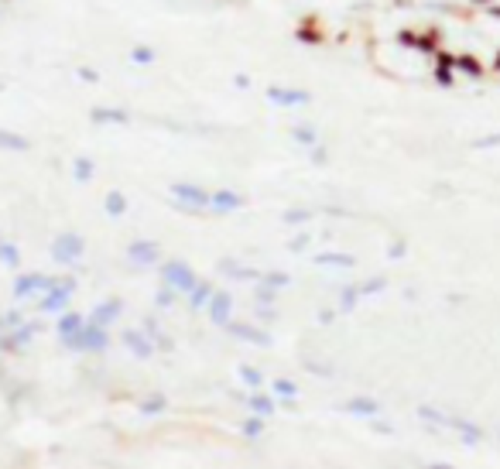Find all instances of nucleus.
Instances as JSON below:
<instances>
[{"instance_id": "nucleus-1", "label": "nucleus", "mask_w": 500, "mask_h": 469, "mask_svg": "<svg viewBox=\"0 0 500 469\" xmlns=\"http://www.w3.org/2000/svg\"><path fill=\"white\" fill-rule=\"evenodd\" d=\"M66 350H76V353H103L110 346V336H106V326H97L86 319V326L76 332V336H66L62 339Z\"/></svg>"}, {"instance_id": "nucleus-2", "label": "nucleus", "mask_w": 500, "mask_h": 469, "mask_svg": "<svg viewBox=\"0 0 500 469\" xmlns=\"http://www.w3.org/2000/svg\"><path fill=\"white\" fill-rule=\"evenodd\" d=\"M172 202H175V209L196 216L199 209L209 206V192L199 188V186H189V182H175V186H172Z\"/></svg>"}, {"instance_id": "nucleus-3", "label": "nucleus", "mask_w": 500, "mask_h": 469, "mask_svg": "<svg viewBox=\"0 0 500 469\" xmlns=\"http://www.w3.org/2000/svg\"><path fill=\"white\" fill-rule=\"evenodd\" d=\"M161 284H172L179 295H189L199 278H196V271L189 268V264H182V261H168V264H161Z\"/></svg>"}, {"instance_id": "nucleus-4", "label": "nucleus", "mask_w": 500, "mask_h": 469, "mask_svg": "<svg viewBox=\"0 0 500 469\" xmlns=\"http://www.w3.org/2000/svg\"><path fill=\"white\" fill-rule=\"evenodd\" d=\"M72 295H76V278H59V284H55L52 291H45V298H41V312L62 315V312L69 308Z\"/></svg>"}, {"instance_id": "nucleus-5", "label": "nucleus", "mask_w": 500, "mask_h": 469, "mask_svg": "<svg viewBox=\"0 0 500 469\" xmlns=\"http://www.w3.org/2000/svg\"><path fill=\"white\" fill-rule=\"evenodd\" d=\"M59 284L55 275H21L14 281V298H34V295H45Z\"/></svg>"}, {"instance_id": "nucleus-6", "label": "nucleus", "mask_w": 500, "mask_h": 469, "mask_svg": "<svg viewBox=\"0 0 500 469\" xmlns=\"http://www.w3.org/2000/svg\"><path fill=\"white\" fill-rule=\"evenodd\" d=\"M79 257H83V237L62 233V237L52 243V261H55V264H76Z\"/></svg>"}, {"instance_id": "nucleus-7", "label": "nucleus", "mask_w": 500, "mask_h": 469, "mask_svg": "<svg viewBox=\"0 0 500 469\" xmlns=\"http://www.w3.org/2000/svg\"><path fill=\"white\" fill-rule=\"evenodd\" d=\"M38 322H21L17 329H7V336H0V350L3 353H14V350H21V346H28L34 336H38Z\"/></svg>"}, {"instance_id": "nucleus-8", "label": "nucleus", "mask_w": 500, "mask_h": 469, "mask_svg": "<svg viewBox=\"0 0 500 469\" xmlns=\"http://www.w3.org/2000/svg\"><path fill=\"white\" fill-rule=\"evenodd\" d=\"M209 209H212L216 216L237 212V209H243V195H240V192H233V188H216V192L209 195Z\"/></svg>"}, {"instance_id": "nucleus-9", "label": "nucleus", "mask_w": 500, "mask_h": 469, "mask_svg": "<svg viewBox=\"0 0 500 469\" xmlns=\"http://www.w3.org/2000/svg\"><path fill=\"white\" fill-rule=\"evenodd\" d=\"M127 257H130L134 264H158V261H161V250H158L154 240H137V243L127 247Z\"/></svg>"}, {"instance_id": "nucleus-10", "label": "nucleus", "mask_w": 500, "mask_h": 469, "mask_svg": "<svg viewBox=\"0 0 500 469\" xmlns=\"http://www.w3.org/2000/svg\"><path fill=\"white\" fill-rule=\"evenodd\" d=\"M268 99L278 103V106H305L312 96L305 93V90H281V86H271V90H268Z\"/></svg>"}, {"instance_id": "nucleus-11", "label": "nucleus", "mask_w": 500, "mask_h": 469, "mask_svg": "<svg viewBox=\"0 0 500 469\" xmlns=\"http://www.w3.org/2000/svg\"><path fill=\"white\" fill-rule=\"evenodd\" d=\"M230 312H233V298L230 295H212L209 298V315H212V322L216 326H230Z\"/></svg>"}, {"instance_id": "nucleus-12", "label": "nucleus", "mask_w": 500, "mask_h": 469, "mask_svg": "<svg viewBox=\"0 0 500 469\" xmlns=\"http://www.w3.org/2000/svg\"><path fill=\"white\" fill-rule=\"evenodd\" d=\"M123 346H127L134 357H141V360H148V357L154 353V343H151V339H144V332H134V329H127V332H123Z\"/></svg>"}, {"instance_id": "nucleus-13", "label": "nucleus", "mask_w": 500, "mask_h": 469, "mask_svg": "<svg viewBox=\"0 0 500 469\" xmlns=\"http://www.w3.org/2000/svg\"><path fill=\"white\" fill-rule=\"evenodd\" d=\"M456 72H463V76H470V79H483V62L473 55V52H459L456 55Z\"/></svg>"}, {"instance_id": "nucleus-14", "label": "nucleus", "mask_w": 500, "mask_h": 469, "mask_svg": "<svg viewBox=\"0 0 500 469\" xmlns=\"http://www.w3.org/2000/svg\"><path fill=\"white\" fill-rule=\"evenodd\" d=\"M237 339H243V343H254V346H271V336L264 332V329H254V326H226Z\"/></svg>"}, {"instance_id": "nucleus-15", "label": "nucleus", "mask_w": 500, "mask_h": 469, "mask_svg": "<svg viewBox=\"0 0 500 469\" xmlns=\"http://www.w3.org/2000/svg\"><path fill=\"white\" fill-rule=\"evenodd\" d=\"M343 408H346L350 415H360V418H374V415H381V404H377L374 397H350Z\"/></svg>"}, {"instance_id": "nucleus-16", "label": "nucleus", "mask_w": 500, "mask_h": 469, "mask_svg": "<svg viewBox=\"0 0 500 469\" xmlns=\"http://www.w3.org/2000/svg\"><path fill=\"white\" fill-rule=\"evenodd\" d=\"M83 326H86V319H83L79 312H62V319H59L55 332H59V339H66V336H76Z\"/></svg>"}, {"instance_id": "nucleus-17", "label": "nucleus", "mask_w": 500, "mask_h": 469, "mask_svg": "<svg viewBox=\"0 0 500 469\" xmlns=\"http://www.w3.org/2000/svg\"><path fill=\"white\" fill-rule=\"evenodd\" d=\"M120 312H123V301H120V298H113V301H106V305H100V308H93L90 322H97V326H110Z\"/></svg>"}, {"instance_id": "nucleus-18", "label": "nucleus", "mask_w": 500, "mask_h": 469, "mask_svg": "<svg viewBox=\"0 0 500 469\" xmlns=\"http://www.w3.org/2000/svg\"><path fill=\"white\" fill-rule=\"evenodd\" d=\"M103 209H106V216H113V219H120L123 212H127V195L123 192H106V199H103Z\"/></svg>"}, {"instance_id": "nucleus-19", "label": "nucleus", "mask_w": 500, "mask_h": 469, "mask_svg": "<svg viewBox=\"0 0 500 469\" xmlns=\"http://www.w3.org/2000/svg\"><path fill=\"white\" fill-rule=\"evenodd\" d=\"M209 298H212V284L209 281H199L192 291H189V308L199 312V308H209Z\"/></svg>"}, {"instance_id": "nucleus-20", "label": "nucleus", "mask_w": 500, "mask_h": 469, "mask_svg": "<svg viewBox=\"0 0 500 469\" xmlns=\"http://www.w3.org/2000/svg\"><path fill=\"white\" fill-rule=\"evenodd\" d=\"M219 268H226V275L237 278V281H261V275H257L254 268H243V264H237V261H230V257H226Z\"/></svg>"}, {"instance_id": "nucleus-21", "label": "nucleus", "mask_w": 500, "mask_h": 469, "mask_svg": "<svg viewBox=\"0 0 500 469\" xmlns=\"http://www.w3.org/2000/svg\"><path fill=\"white\" fill-rule=\"evenodd\" d=\"M247 408L254 411V415H261V418H268V415H274V397H268V394H250L247 397Z\"/></svg>"}, {"instance_id": "nucleus-22", "label": "nucleus", "mask_w": 500, "mask_h": 469, "mask_svg": "<svg viewBox=\"0 0 500 469\" xmlns=\"http://www.w3.org/2000/svg\"><path fill=\"white\" fill-rule=\"evenodd\" d=\"M432 79H435L442 90H449V86L456 83V66H452V62H435V72H432Z\"/></svg>"}, {"instance_id": "nucleus-23", "label": "nucleus", "mask_w": 500, "mask_h": 469, "mask_svg": "<svg viewBox=\"0 0 500 469\" xmlns=\"http://www.w3.org/2000/svg\"><path fill=\"white\" fill-rule=\"evenodd\" d=\"M295 38H299V41H305V45H319V41H326V34L319 31V24H315V21H305V24H299Z\"/></svg>"}, {"instance_id": "nucleus-24", "label": "nucleus", "mask_w": 500, "mask_h": 469, "mask_svg": "<svg viewBox=\"0 0 500 469\" xmlns=\"http://www.w3.org/2000/svg\"><path fill=\"white\" fill-rule=\"evenodd\" d=\"M315 264H322V268H353L357 261L350 254H315Z\"/></svg>"}, {"instance_id": "nucleus-25", "label": "nucleus", "mask_w": 500, "mask_h": 469, "mask_svg": "<svg viewBox=\"0 0 500 469\" xmlns=\"http://www.w3.org/2000/svg\"><path fill=\"white\" fill-rule=\"evenodd\" d=\"M93 120L97 123H130V113L127 110H93Z\"/></svg>"}, {"instance_id": "nucleus-26", "label": "nucleus", "mask_w": 500, "mask_h": 469, "mask_svg": "<svg viewBox=\"0 0 500 469\" xmlns=\"http://www.w3.org/2000/svg\"><path fill=\"white\" fill-rule=\"evenodd\" d=\"M0 148H3V151H28L31 144H28L24 137L10 134V130H0Z\"/></svg>"}, {"instance_id": "nucleus-27", "label": "nucleus", "mask_w": 500, "mask_h": 469, "mask_svg": "<svg viewBox=\"0 0 500 469\" xmlns=\"http://www.w3.org/2000/svg\"><path fill=\"white\" fill-rule=\"evenodd\" d=\"M360 298H363L360 284H353V288H343V301H339V312H353Z\"/></svg>"}, {"instance_id": "nucleus-28", "label": "nucleus", "mask_w": 500, "mask_h": 469, "mask_svg": "<svg viewBox=\"0 0 500 469\" xmlns=\"http://www.w3.org/2000/svg\"><path fill=\"white\" fill-rule=\"evenodd\" d=\"M271 390L278 397H285V401H295L299 397V383H292V380H271Z\"/></svg>"}, {"instance_id": "nucleus-29", "label": "nucleus", "mask_w": 500, "mask_h": 469, "mask_svg": "<svg viewBox=\"0 0 500 469\" xmlns=\"http://www.w3.org/2000/svg\"><path fill=\"white\" fill-rule=\"evenodd\" d=\"M72 175H76V182H90V179L97 175V168H93L90 158H79V161L72 165Z\"/></svg>"}, {"instance_id": "nucleus-30", "label": "nucleus", "mask_w": 500, "mask_h": 469, "mask_svg": "<svg viewBox=\"0 0 500 469\" xmlns=\"http://www.w3.org/2000/svg\"><path fill=\"white\" fill-rule=\"evenodd\" d=\"M158 55H154V48H148V45H137L134 52H130V62H137V66H151Z\"/></svg>"}, {"instance_id": "nucleus-31", "label": "nucleus", "mask_w": 500, "mask_h": 469, "mask_svg": "<svg viewBox=\"0 0 500 469\" xmlns=\"http://www.w3.org/2000/svg\"><path fill=\"white\" fill-rule=\"evenodd\" d=\"M240 380H243L247 387H254V390H257V387L264 383V374H261L257 367H240Z\"/></svg>"}, {"instance_id": "nucleus-32", "label": "nucleus", "mask_w": 500, "mask_h": 469, "mask_svg": "<svg viewBox=\"0 0 500 469\" xmlns=\"http://www.w3.org/2000/svg\"><path fill=\"white\" fill-rule=\"evenodd\" d=\"M175 295H179V291H175L172 284H161V288H158V295H154L158 308H168V305H175Z\"/></svg>"}, {"instance_id": "nucleus-33", "label": "nucleus", "mask_w": 500, "mask_h": 469, "mask_svg": "<svg viewBox=\"0 0 500 469\" xmlns=\"http://www.w3.org/2000/svg\"><path fill=\"white\" fill-rule=\"evenodd\" d=\"M261 432H264V418H261V415H254V418L243 421V435H247V439H261Z\"/></svg>"}, {"instance_id": "nucleus-34", "label": "nucleus", "mask_w": 500, "mask_h": 469, "mask_svg": "<svg viewBox=\"0 0 500 469\" xmlns=\"http://www.w3.org/2000/svg\"><path fill=\"white\" fill-rule=\"evenodd\" d=\"M292 134H295V141H299L301 148H315V144H319V137H315L312 127H295Z\"/></svg>"}, {"instance_id": "nucleus-35", "label": "nucleus", "mask_w": 500, "mask_h": 469, "mask_svg": "<svg viewBox=\"0 0 500 469\" xmlns=\"http://www.w3.org/2000/svg\"><path fill=\"white\" fill-rule=\"evenodd\" d=\"M141 411H144V415H158V411H165V397H161V394H151V397L141 404Z\"/></svg>"}, {"instance_id": "nucleus-36", "label": "nucleus", "mask_w": 500, "mask_h": 469, "mask_svg": "<svg viewBox=\"0 0 500 469\" xmlns=\"http://www.w3.org/2000/svg\"><path fill=\"white\" fill-rule=\"evenodd\" d=\"M21 322H24V315H21V312H3V315H0V332H7V329H17Z\"/></svg>"}, {"instance_id": "nucleus-37", "label": "nucleus", "mask_w": 500, "mask_h": 469, "mask_svg": "<svg viewBox=\"0 0 500 469\" xmlns=\"http://www.w3.org/2000/svg\"><path fill=\"white\" fill-rule=\"evenodd\" d=\"M274 291H278V288H271V284H257V305H271V301H274V298H278V295H274Z\"/></svg>"}, {"instance_id": "nucleus-38", "label": "nucleus", "mask_w": 500, "mask_h": 469, "mask_svg": "<svg viewBox=\"0 0 500 469\" xmlns=\"http://www.w3.org/2000/svg\"><path fill=\"white\" fill-rule=\"evenodd\" d=\"M384 288H388V281H384V278H367V281L360 284V291H363V295H381Z\"/></svg>"}, {"instance_id": "nucleus-39", "label": "nucleus", "mask_w": 500, "mask_h": 469, "mask_svg": "<svg viewBox=\"0 0 500 469\" xmlns=\"http://www.w3.org/2000/svg\"><path fill=\"white\" fill-rule=\"evenodd\" d=\"M261 281L271 284V288H288V284H292V278H288V275H281V271H274V275H261Z\"/></svg>"}, {"instance_id": "nucleus-40", "label": "nucleus", "mask_w": 500, "mask_h": 469, "mask_svg": "<svg viewBox=\"0 0 500 469\" xmlns=\"http://www.w3.org/2000/svg\"><path fill=\"white\" fill-rule=\"evenodd\" d=\"M308 216H312L308 209H288V212H285V223H288V226H295V223H308Z\"/></svg>"}, {"instance_id": "nucleus-41", "label": "nucleus", "mask_w": 500, "mask_h": 469, "mask_svg": "<svg viewBox=\"0 0 500 469\" xmlns=\"http://www.w3.org/2000/svg\"><path fill=\"white\" fill-rule=\"evenodd\" d=\"M473 148H477V151H487V148H500V134H490V137H480V141H473Z\"/></svg>"}, {"instance_id": "nucleus-42", "label": "nucleus", "mask_w": 500, "mask_h": 469, "mask_svg": "<svg viewBox=\"0 0 500 469\" xmlns=\"http://www.w3.org/2000/svg\"><path fill=\"white\" fill-rule=\"evenodd\" d=\"M79 79H83V83H100L97 69H90V66H83V69H79Z\"/></svg>"}, {"instance_id": "nucleus-43", "label": "nucleus", "mask_w": 500, "mask_h": 469, "mask_svg": "<svg viewBox=\"0 0 500 469\" xmlns=\"http://www.w3.org/2000/svg\"><path fill=\"white\" fill-rule=\"evenodd\" d=\"M257 319H261V322H274V319H278V312H274V308H268V305H261V308H257Z\"/></svg>"}, {"instance_id": "nucleus-44", "label": "nucleus", "mask_w": 500, "mask_h": 469, "mask_svg": "<svg viewBox=\"0 0 500 469\" xmlns=\"http://www.w3.org/2000/svg\"><path fill=\"white\" fill-rule=\"evenodd\" d=\"M305 247H308V237H305V233H301V237H295V240L288 243V250H292V254H299V250H305Z\"/></svg>"}, {"instance_id": "nucleus-45", "label": "nucleus", "mask_w": 500, "mask_h": 469, "mask_svg": "<svg viewBox=\"0 0 500 469\" xmlns=\"http://www.w3.org/2000/svg\"><path fill=\"white\" fill-rule=\"evenodd\" d=\"M404 254H408V247H404V243H394V247H391V250H388V257H391V261H401V257H404Z\"/></svg>"}, {"instance_id": "nucleus-46", "label": "nucleus", "mask_w": 500, "mask_h": 469, "mask_svg": "<svg viewBox=\"0 0 500 469\" xmlns=\"http://www.w3.org/2000/svg\"><path fill=\"white\" fill-rule=\"evenodd\" d=\"M154 346H161L165 353H172V350H175V343H172L168 336H154Z\"/></svg>"}, {"instance_id": "nucleus-47", "label": "nucleus", "mask_w": 500, "mask_h": 469, "mask_svg": "<svg viewBox=\"0 0 500 469\" xmlns=\"http://www.w3.org/2000/svg\"><path fill=\"white\" fill-rule=\"evenodd\" d=\"M326 158H329V154H326V151L315 144V148H312V161H315V165H326Z\"/></svg>"}, {"instance_id": "nucleus-48", "label": "nucleus", "mask_w": 500, "mask_h": 469, "mask_svg": "<svg viewBox=\"0 0 500 469\" xmlns=\"http://www.w3.org/2000/svg\"><path fill=\"white\" fill-rule=\"evenodd\" d=\"M332 319H336V312H332V308H322V312H319V322H322V326H329Z\"/></svg>"}, {"instance_id": "nucleus-49", "label": "nucleus", "mask_w": 500, "mask_h": 469, "mask_svg": "<svg viewBox=\"0 0 500 469\" xmlns=\"http://www.w3.org/2000/svg\"><path fill=\"white\" fill-rule=\"evenodd\" d=\"M487 14H490L494 21H500V3H497V0H494V3H487Z\"/></svg>"}, {"instance_id": "nucleus-50", "label": "nucleus", "mask_w": 500, "mask_h": 469, "mask_svg": "<svg viewBox=\"0 0 500 469\" xmlns=\"http://www.w3.org/2000/svg\"><path fill=\"white\" fill-rule=\"evenodd\" d=\"M233 86H240V90H247V86H250V79H247V76H237V79H233Z\"/></svg>"}, {"instance_id": "nucleus-51", "label": "nucleus", "mask_w": 500, "mask_h": 469, "mask_svg": "<svg viewBox=\"0 0 500 469\" xmlns=\"http://www.w3.org/2000/svg\"><path fill=\"white\" fill-rule=\"evenodd\" d=\"M470 3H477V7H487V3H494V0H470Z\"/></svg>"}, {"instance_id": "nucleus-52", "label": "nucleus", "mask_w": 500, "mask_h": 469, "mask_svg": "<svg viewBox=\"0 0 500 469\" xmlns=\"http://www.w3.org/2000/svg\"><path fill=\"white\" fill-rule=\"evenodd\" d=\"M494 72H500V52L494 55Z\"/></svg>"}, {"instance_id": "nucleus-53", "label": "nucleus", "mask_w": 500, "mask_h": 469, "mask_svg": "<svg viewBox=\"0 0 500 469\" xmlns=\"http://www.w3.org/2000/svg\"><path fill=\"white\" fill-rule=\"evenodd\" d=\"M0 90H3V86H0Z\"/></svg>"}]
</instances>
